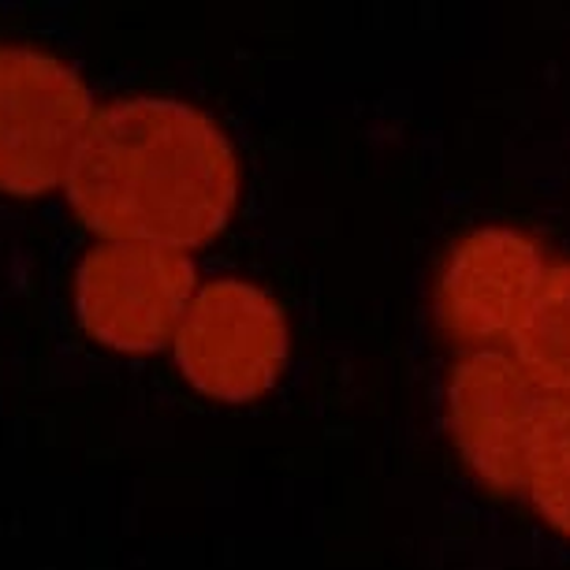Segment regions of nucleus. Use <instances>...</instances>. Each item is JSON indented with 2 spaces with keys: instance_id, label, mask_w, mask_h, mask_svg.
I'll list each match as a JSON object with an SVG mask.
<instances>
[{
  "instance_id": "7ed1b4c3",
  "label": "nucleus",
  "mask_w": 570,
  "mask_h": 570,
  "mask_svg": "<svg viewBox=\"0 0 570 570\" xmlns=\"http://www.w3.org/2000/svg\"><path fill=\"white\" fill-rule=\"evenodd\" d=\"M198 287L190 254L154 243H98L75 268V314L94 343L146 358L176 343Z\"/></svg>"
},
{
  "instance_id": "f03ea898",
  "label": "nucleus",
  "mask_w": 570,
  "mask_h": 570,
  "mask_svg": "<svg viewBox=\"0 0 570 570\" xmlns=\"http://www.w3.org/2000/svg\"><path fill=\"white\" fill-rule=\"evenodd\" d=\"M101 105L79 68L35 46H0V195L63 190Z\"/></svg>"
},
{
  "instance_id": "20e7f679",
  "label": "nucleus",
  "mask_w": 570,
  "mask_h": 570,
  "mask_svg": "<svg viewBox=\"0 0 570 570\" xmlns=\"http://www.w3.org/2000/svg\"><path fill=\"white\" fill-rule=\"evenodd\" d=\"M171 351L195 392L220 403H250L279 381L292 332L265 287L228 276L198 287Z\"/></svg>"
},
{
  "instance_id": "0eeeda50",
  "label": "nucleus",
  "mask_w": 570,
  "mask_h": 570,
  "mask_svg": "<svg viewBox=\"0 0 570 570\" xmlns=\"http://www.w3.org/2000/svg\"><path fill=\"white\" fill-rule=\"evenodd\" d=\"M511 354L544 395H570V262L548 268L541 292L514 328Z\"/></svg>"
},
{
  "instance_id": "6e6552de",
  "label": "nucleus",
  "mask_w": 570,
  "mask_h": 570,
  "mask_svg": "<svg viewBox=\"0 0 570 570\" xmlns=\"http://www.w3.org/2000/svg\"><path fill=\"white\" fill-rule=\"evenodd\" d=\"M533 511L570 541V395L548 400L544 417L537 425L530 492Z\"/></svg>"
},
{
  "instance_id": "39448f33",
  "label": "nucleus",
  "mask_w": 570,
  "mask_h": 570,
  "mask_svg": "<svg viewBox=\"0 0 570 570\" xmlns=\"http://www.w3.org/2000/svg\"><path fill=\"white\" fill-rule=\"evenodd\" d=\"M548 400L511 351H470L451 365L444 425L459 459L489 492H530L533 440Z\"/></svg>"
},
{
  "instance_id": "f257e3e1",
  "label": "nucleus",
  "mask_w": 570,
  "mask_h": 570,
  "mask_svg": "<svg viewBox=\"0 0 570 570\" xmlns=\"http://www.w3.org/2000/svg\"><path fill=\"white\" fill-rule=\"evenodd\" d=\"M239 157L224 127L176 98L101 105L63 198L98 243L198 250L239 206Z\"/></svg>"
},
{
  "instance_id": "423d86ee",
  "label": "nucleus",
  "mask_w": 570,
  "mask_h": 570,
  "mask_svg": "<svg viewBox=\"0 0 570 570\" xmlns=\"http://www.w3.org/2000/svg\"><path fill=\"white\" fill-rule=\"evenodd\" d=\"M544 246L530 232L489 224L451 246L436 276V325L462 351L511 343L548 276Z\"/></svg>"
}]
</instances>
